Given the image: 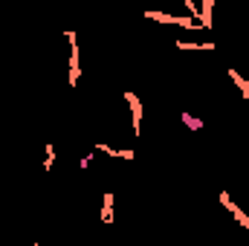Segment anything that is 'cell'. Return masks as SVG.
<instances>
[{"mask_svg":"<svg viewBox=\"0 0 249 246\" xmlns=\"http://www.w3.org/2000/svg\"><path fill=\"white\" fill-rule=\"evenodd\" d=\"M180 122L186 124V130H194V133L197 130H206V119L197 116V113H191V110H186V107L180 110Z\"/></svg>","mask_w":249,"mask_h":246,"instance_id":"cell-1","label":"cell"}]
</instances>
